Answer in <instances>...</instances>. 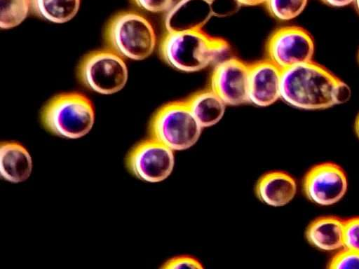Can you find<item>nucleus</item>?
Instances as JSON below:
<instances>
[{
    "label": "nucleus",
    "instance_id": "f257e3e1",
    "mask_svg": "<svg viewBox=\"0 0 359 269\" xmlns=\"http://www.w3.org/2000/svg\"><path fill=\"white\" fill-rule=\"evenodd\" d=\"M160 54L170 67L185 73L214 67L233 57L226 41L202 30L167 32L160 44Z\"/></svg>",
    "mask_w": 359,
    "mask_h": 269
},
{
    "label": "nucleus",
    "instance_id": "f03ea898",
    "mask_svg": "<svg viewBox=\"0 0 359 269\" xmlns=\"http://www.w3.org/2000/svg\"><path fill=\"white\" fill-rule=\"evenodd\" d=\"M340 81L325 67L311 61L282 71L280 99L300 109H327L336 105Z\"/></svg>",
    "mask_w": 359,
    "mask_h": 269
},
{
    "label": "nucleus",
    "instance_id": "7ed1b4c3",
    "mask_svg": "<svg viewBox=\"0 0 359 269\" xmlns=\"http://www.w3.org/2000/svg\"><path fill=\"white\" fill-rule=\"evenodd\" d=\"M105 39L108 48L123 58L142 60L149 57L156 45L151 22L134 11L115 15L108 22Z\"/></svg>",
    "mask_w": 359,
    "mask_h": 269
},
{
    "label": "nucleus",
    "instance_id": "20e7f679",
    "mask_svg": "<svg viewBox=\"0 0 359 269\" xmlns=\"http://www.w3.org/2000/svg\"><path fill=\"white\" fill-rule=\"evenodd\" d=\"M45 127L55 135L79 139L87 134L95 121V110L90 100L81 93L58 95L52 98L42 111Z\"/></svg>",
    "mask_w": 359,
    "mask_h": 269
},
{
    "label": "nucleus",
    "instance_id": "39448f33",
    "mask_svg": "<svg viewBox=\"0 0 359 269\" xmlns=\"http://www.w3.org/2000/svg\"><path fill=\"white\" fill-rule=\"evenodd\" d=\"M202 130L186 101L172 102L163 106L150 124L151 137L174 151L192 147L199 139Z\"/></svg>",
    "mask_w": 359,
    "mask_h": 269
},
{
    "label": "nucleus",
    "instance_id": "423d86ee",
    "mask_svg": "<svg viewBox=\"0 0 359 269\" xmlns=\"http://www.w3.org/2000/svg\"><path fill=\"white\" fill-rule=\"evenodd\" d=\"M78 76L88 89L102 95L120 91L128 80L123 58L109 48L86 55L78 68Z\"/></svg>",
    "mask_w": 359,
    "mask_h": 269
},
{
    "label": "nucleus",
    "instance_id": "0eeeda50",
    "mask_svg": "<svg viewBox=\"0 0 359 269\" xmlns=\"http://www.w3.org/2000/svg\"><path fill=\"white\" fill-rule=\"evenodd\" d=\"M314 50L310 34L297 26L276 29L266 44L267 59L282 71L313 61Z\"/></svg>",
    "mask_w": 359,
    "mask_h": 269
},
{
    "label": "nucleus",
    "instance_id": "6e6552de",
    "mask_svg": "<svg viewBox=\"0 0 359 269\" xmlns=\"http://www.w3.org/2000/svg\"><path fill=\"white\" fill-rule=\"evenodd\" d=\"M174 151L150 138L140 142L128 153L126 164L137 179L150 183L166 179L175 165Z\"/></svg>",
    "mask_w": 359,
    "mask_h": 269
},
{
    "label": "nucleus",
    "instance_id": "1a4fd4ad",
    "mask_svg": "<svg viewBox=\"0 0 359 269\" xmlns=\"http://www.w3.org/2000/svg\"><path fill=\"white\" fill-rule=\"evenodd\" d=\"M347 188L348 181L344 171L334 163L314 165L307 172L303 181L306 197L320 206L337 203L345 195Z\"/></svg>",
    "mask_w": 359,
    "mask_h": 269
},
{
    "label": "nucleus",
    "instance_id": "9d476101",
    "mask_svg": "<svg viewBox=\"0 0 359 269\" xmlns=\"http://www.w3.org/2000/svg\"><path fill=\"white\" fill-rule=\"evenodd\" d=\"M250 64L232 57L213 67L210 88L227 106L248 103Z\"/></svg>",
    "mask_w": 359,
    "mask_h": 269
},
{
    "label": "nucleus",
    "instance_id": "9b49d317",
    "mask_svg": "<svg viewBox=\"0 0 359 269\" xmlns=\"http://www.w3.org/2000/svg\"><path fill=\"white\" fill-rule=\"evenodd\" d=\"M282 70L268 59L250 64L248 103L266 107L280 99Z\"/></svg>",
    "mask_w": 359,
    "mask_h": 269
},
{
    "label": "nucleus",
    "instance_id": "f8f14e48",
    "mask_svg": "<svg viewBox=\"0 0 359 269\" xmlns=\"http://www.w3.org/2000/svg\"><path fill=\"white\" fill-rule=\"evenodd\" d=\"M213 17L210 0H178L165 13L167 32L202 30Z\"/></svg>",
    "mask_w": 359,
    "mask_h": 269
},
{
    "label": "nucleus",
    "instance_id": "ddd939ff",
    "mask_svg": "<svg viewBox=\"0 0 359 269\" xmlns=\"http://www.w3.org/2000/svg\"><path fill=\"white\" fill-rule=\"evenodd\" d=\"M255 193L262 202L271 207H283L294 198L297 183L287 172L271 171L264 174L258 180Z\"/></svg>",
    "mask_w": 359,
    "mask_h": 269
},
{
    "label": "nucleus",
    "instance_id": "4468645a",
    "mask_svg": "<svg viewBox=\"0 0 359 269\" xmlns=\"http://www.w3.org/2000/svg\"><path fill=\"white\" fill-rule=\"evenodd\" d=\"M344 220L333 216H321L308 226L306 237L315 248L335 251L344 247Z\"/></svg>",
    "mask_w": 359,
    "mask_h": 269
},
{
    "label": "nucleus",
    "instance_id": "2eb2a0df",
    "mask_svg": "<svg viewBox=\"0 0 359 269\" xmlns=\"http://www.w3.org/2000/svg\"><path fill=\"white\" fill-rule=\"evenodd\" d=\"M32 170V157L22 144L15 142L1 144L0 172L4 180L15 184L25 181Z\"/></svg>",
    "mask_w": 359,
    "mask_h": 269
},
{
    "label": "nucleus",
    "instance_id": "dca6fc26",
    "mask_svg": "<svg viewBox=\"0 0 359 269\" xmlns=\"http://www.w3.org/2000/svg\"><path fill=\"white\" fill-rule=\"evenodd\" d=\"M186 102L202 128L218 123L223 118L227 106L210 88L197 92Z\"/></svg>",
    "mask_w": 359,
    "mask_h": 269
},
{
    "label": "nucleus",
    "instance_id": "f3484780",
    "mask_svg": "<svg viewBox=\"0 0 359 269\" xmlns=\"http://www.w3.org/2000/svg\"><path fill=\"white\" fill-rule=\"evenodd\" d=\"M81 0H31V11L53 23H65L77 13Z\"/></svg>",
    "mask_w": 359,
    "mask_h": 269
},
{
    "label": "nucleus",
    "instance_id": "a211bd4d",
    "mask_svg": "<svg viewBox=\"0 0 359 269\" xmlns=\"http://www.w3.org/2000/svg\"><path fill=\"white\" fill-rule=\"evenodd\" d=\"M0 27L13 28L22 22L31 11V0H0Z\"/></svg>",
    "mask_w": 359,
    "mask_h": 269
},
{
    "label": "nucleus",
    "instance_id": "6ab92c4d",
    "mask_svg": "<svg viewBox=\"0 0 359 269\" xmlns=\"http://www.w3.org/2000/svg\"><path fill=\"white\" fill-rule=\"evenodd\" d=\"M309 0H266L264 5L269 14L280 21H289L299 16Z\"/></svg>",
    "mask_w": 359,
    "mask_h": 269
},
{
    "label": "nucleus",
    "instance_id": "aec40b11",
    "mask_svg": "<svg viewBox=\"0 0 359 269\" xmlns=\"http://www.w3.org/2000/svg\"><path fill=\"white\" fill-rule=\"evenodd\" d=\"M332 269L359 268V251L343 247L328 263Z\"/></svg>",
    "mask_w": 359,
    "mask_h": 269
},
{
    "label": "nucleus",
    "instance_id": "412c9836",
    "mask_svg": "<svg viewBox=\"0 0 359 269\" xmlns=\"http://www.w3.org/2000/svg\"><path fill=\"white\" fill-rule=\"evenodd\" d=\"M344 247L359 251V216L344 220Z\"/></svg>",
    "mask_w": 359,
    "mask_h": 269
},
{
    "label": "nucleus",
    "instance_id": "4be33fe9",
    "mask_svg": "<svg viewBox=\"0 0 359 269\" xmlns=\"http://www.w3.org/2000/svg\"><path fill=\"white\" fill-rule=\"evenodd\" d=\"M212 15L217 18L229 17L236 13L242 6L238 0H210Z\"/></svg>",
    "mask_w": 359,
    "mask_h": 269
},
{
    "label": "nucleus",
    "instance_id": "5701e85b",
    "mask_svg": "<svg viewBox=\"0 0 359 269\" xmlns=\"http://www.w3.org/2000/svg\"><path fill=\"white\" fill-rule=\"evenodd\" d=\"M163 269H177L183 268H190L196 269H203L202 263L196 258L190 256H179L173 257L161 266Z\"/></svg>",
    "mask_w": 359,
    "mask_h": 269
},
{
    "label": "nucleus",
    "instance_id": "b1692460",
    "mask_svg": "<svg viewBox=\"0 0 359 269\" xmlns=\"http://www.w3.org/2000/svg\"><path fill=\"white\" fill-rule=\"evenodd\" d=\"M141 9L149 13H166L173 5L174 0H133Z\"/></svg>",
    "mask_w": 359,
    "mask_h": 269
},
{
    "label": "nucleus",
    "instance_id": "393cba45",
    "mask_svg": "<svg viewBox=\"0 0 359 269\" xmlns=\"http://www.w3.org/2000/svg\"><path fill=\"white\" fill-rule=\"evenodd\" d=\"M350 95L351 90L348 86L341 81L336 91V104H339L346 102L349 99Z\"/></svg>",
    "mask_w": 359,
    "mask_h": 269
},
{
    "label": "nucleus",
    "instance_id": "a878e982",
    "mask_svg": "<svg viewBox=\"0 0 359 269\" xmlns=\"http://www.w3.org/2000/svg\"><path fill=\"white\" fill-rule=\"evenodd\" d=\"M325 4L332 7H344L353 3L355 0H320Z\"/></svg>",
    "mask_w": 359,
    "mask_h": 269
},
{
    "label": "nucleus",
    "instance_id": "bb28decb",
    "mask_svg": "<svg viewBox=\"0 0 359 269\" xmlns=\"http://www.w3.org/2000/svg\"><path fill=\"white\" fill-rule=\"evenodd\" d=\"M241 6H253L264 4L266 0H238Z\"/></svg>",
    "mask_w": 359,
    "mask_h": 269
},
{
    "label": "nucleus",
    "instance_id": "cd10ccee",
    "mask_svg": "<svg viewBox=\"0 0 359 269\" xmlns=\"http://www.w3.org/2000/svg\"><path fill=\"white\" fill-rule=\"evenodd\" d=\"M355 128L358 137L359 138V113L356 118L355 123Z\"/></svg>",
    "mask_w": 359,
    "mask_h": 269
},
{
    "label": "nucleus",
    "instance_id": "c85d7f7f",
    "mask_svg": "<svg viewBox=\"0 0 359 269\" xmlns=\"http://www.w3.org/2000/svg\"><path fill=\"white\" fill-rule=\"evenodd\" d=\"M354 4H355V7L357 8V11L359 13V0H355Z\"/></svg>",
    "mask_w": 359,
    "mask_h": 269
}]
</instances>
